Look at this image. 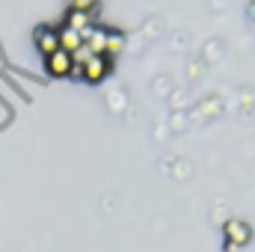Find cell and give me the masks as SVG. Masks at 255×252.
Returning a JSON list of instances; mask_svg holds the SVG:
<instances>
[{
	"label": "cell",
	"mask_w": 255,
	"mask_h": 252,
	"mask_svg": "<svg viewBox=\"0 0 255 252\" xmlns=\"http://www.w3.org/2000/svg\"><path fill=\"white\" fill-rule=\"evenodd\" d=\"M65 27H71V30H77V33H86V30L92 27V12H74V9H68Z\"/></svg>",
	"instance_id": "6"
},
{
	"label": "cell",
	"mask_w": 255,
	"mask_h": 252,
	"mask_svg": "<svg viewBox=\"0 0 255 252\" xmlns=\"http://www.w3.org/2000/svg\"><path fill=\"white\" fill-rule=\"evenodd\" d=\"M107 33H110V30H104V27H89V30H86V33H80V36H83V45H86L95 57H104Z\"/></svg>",
	"instance_id": "5"
},
{
	"label": "cell",
	"mask_w": 255,
	"mask_h": 252,
	"mask_svg": "<svg viewBox=\"0 0 255 252\" xmlns=\"http://www.w3.org/2000/svg\"><path fill=\"white\" fill-rule=\"evenodd\" d=\"M33 42H36V51H42L45 57L63 51V48H60V30H54V27H36Z\"/></svg>",
	"instance_id": "1"
},
{
	"label": "cell",
	"mask_w": 255,
	"mask_h": 252,
	"mask_svg": "<svg viewBox=\"0 0 255 252\" xmlns=\"http://www.w3.org/2000/svg\"><path fill=\"white\" fill-rule=\"evenodd\" d=\"M223 232H226V244H235L238 250L241 247H247L250 241H253V229L244 223V220H226V226H223Z\"/></svg>",
	"instance_id": "2"
},
{
	"label": "cell",
	"mask_w": 255,
	"mask_h": 252,
	"mask_svg": "<svg viewBox=\"0 0 255 252\" xmlns=\"http://www.w3.org/2000/svg\"><path fill=\"white\" fill-rule=\"evenodd\" d=\"M60 48L68 51V54H74L77 48H83V36L77 30H71V27H63L60 30Z\"/></svg>",
	"instance_id": "7"
},
{
	"label": "cell",
	"mask_w": 255,
	"mask_h": 252,
	"mask_svg": "<svg viewBox=\"0 0 255 252\" xmlns=\"http://www.w3.org/2000/svg\"><path fill=\"white\" fill-rule=\"evenodd\" d=\"M92 57H95V54H92V51H89L86 45H83V48H77V51L71 54V60H74V65H86L89 60H92Z\"/></svg>",
	"instance_id": "9"
},
{
	"label": "cell",
	"mask_w": 255,
	"mask_h": 252,
	"mask_svg": "<svg viewBox=\"0 0 255 252\" xmlns=\"http://www.w3.org/2000/svg\"><path fill=\"white\" fill-rule=\"evenodd\" d=\"M71 9L74 12H92L95 9V0H71Z\"/></svg>",
	"instance_id": "10"
},
{
	"label": "cell",
	"mask_w": 255,
	"mask_h": 252,
	"mask_svg": "<svg viewBox=\"0 0 255 252\" xmlns=\"http://www.w3.org/2000/svg\"><path fill=\"white\" fill-rule=\"evenodd\" d=\"M68 77H74V80H83V65H74V68H71V74H68Z\"/></svg>",
	"instance_id": "11"
},
{
	"label": "cell",
	"mask_w": 255,
	"mask_h": 252,
	"mask_svg": "<svg viewBox=\"0 0 255 252\" xmlns=\"http://www.w3.org/2000/svg\"><path fill=\"white\" fill-rule=\"evenodd\" d=\"M45 65H48V74H54V77H68L71 68H74V60H71L68 51H57V54L45 57Z\"/></svg>",
	"instance_id": "3"
},
{
	"label": "cell",
	"mask_w": 255,
	"mask_h": 252,
	"mask_svg": "<svg viewBox=\"0 0 255 252\" xmlns=\"http://www.w3.org/2000/svg\"><path fill=\"white\" fill-rule=\"evenodd\" d=\"M122 51H125V36L110 30V33H107V48H104V57H110V60H113V57H119Z\"/></svg>",
	"instance_id": "8"
},
{
	"label": "cell",
	"mask_w": 255,
	"mask_h": 252,
	"mask_svg": "<svg viewBox=\"0 0 255 252\" xmlns=\"http://www.w3.org/2000/svg\"><path fill=\"white\" fill-rule=\"evenodd\" d=\"M110 65H113V60H110V57H92L89 63L83 65V80H89V83L104 80V77L110 74Z\"/></svg>",
	"instance_id": "4"
}]
</instances>
